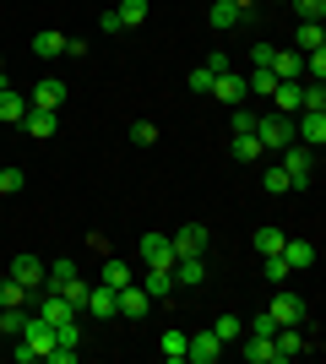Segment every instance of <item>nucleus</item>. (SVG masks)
I'll return each mask as SVG.
<instances>
[{
  "mask_svg": "<svg viewBox=\"0 0 326 364\" xmlns=\"http://www.w3.org/2000/svg\"><path fill=\"white\" fill-rule=\"evenodd\" d=\"M55 348H82V321L77 316L55 321Z\"/></svg>",
  "mask_w": 326,
  "mask_h": 364,
  "instance_id": "28",
  "label": "nucleus"
},
{
  "mask_svg": "<svg viewBox=\"0 0 326 364\" xmlns=\"http://www.w3.org/2000/svg\"><path fill=\"white\" fill-rule=\"evenodd\" d=\"M22 185H28V174H22L16 164H6V168H0V196H16Z\"/></svg>",
  "mask_w": 326,
  "mask_h": 364,
  "instance_id": "33",
  "label": "nucleus"
},
{
  "mask_svg": "<svg viewBox=\"0 0 326 364\" xmlns=\"http://www.w3.org/2000/svg\"><path fill=\"white\" fill-rule=\"evenodd\" d=\"M283 168H288V191H310V180H315V152L305 147V141H288V147H283Z\"/></svg>",
  "mask_w": 326,
  "mask_h": 364,
  "instance_id": "2",
  "label": "nucleus"
},
{
  "mask_svg": "<svg viewBox=\"0 0 326 364\" xmlns=\"http://www.w3.org/2000/svg\"><path fill=\"white\" fill-rule=\"evenodd\" d=\"M98 283H104V289H125V283H136V272H131V261H104Z\"/></svg>",
  "mask_w": 326,
  "mask_h": 364,
  "instance_id": "24",
  "label": "nucleus"
},
{
  "mask_svg": "<svg viewBox=\"0 0 326 364\" xmlns=\"http://www.w3.org/2000/svg\"><path fill=\"white\" fill-rule=\"evenodd\" d=\"M305 109H326V82H305Z\"/></svg>",
  "mask_w": 326,
  "mask_h": 364,
  "instance_id": "41",
  "label": "nucleus"
},
{
  "mask_svg": "<svg viewBox=\"0 0 326 364\" xmlns=\"http://www.w3.org/2000/svg\"><path fill=\"white\" fill-rule=\"evenodd\" d=\"M272 109L278 114H299L305 109V82H278L272 87Z\"/></svg>",
  "mask_w": 326,
  "mask_h": 364,
  "instance_id": "16",
  "label": "nucleus"
},
{
  "mask_svg": "<svg viewBox=\"0 0 326 364\" xmlns=\"http://www.w3.org/2000/svg\"><path fill=\"white\" fill-rule=\"evenodd\" d=\"M207 71L223 76V71H234V65H229V55H223V49H212V55H207Z\"/></svg>",
  "mask_w": 326,
  "mask_h": 364,
  "instance_id": "45",
  "label": "nucleus"
},
{
  "mask_svg": "<svg viewBox=\"0 0 326 364\" xmlns=\"http://www.w3.org/2000/svg\"><path fill=\"white\" fill-rule=\"evenodd\" d=\"M33 294L22 289V283H11V277H0V310H22Z\"/></svg>",
  "mask_w": 326,
  "mask_h": 364,
  "instance_id": "30",
  "label": "nucleus"
},
{
  "mask_svg": "<svg viewBox=\"0 0 326 364\" xmlns=\"http://www.w3.org/2000/svg\"><path fill=\"white\" fill-rule=\"evenodd\" d=\"M169 272H174V289L185 294V289H202V277H207V261H202V256H180V261L169 267Z\"/></svg>",
  "mask_w": 326,
  "mask_h": 364,
  "instance_id": "11",
  "label": "nucleus"
},
{
  "mask_svg": "<svg viewBox=\"0 0 326 364\" xmlns=\"http://www.w3.org/2000/svg\"><path fill=\"white\" fill-rule=\"evenodd\" d=\"M212 98H217V104H229V109H239V104L250 98L245 76H239V71H223V76H212Z\"/></svg>",
  "mask_w": 326,
  "mask_h": 364,
  "instance_id": "6",
  "label": "nucleus"
},
{
  "mask_svg": "<svg viewBox=\"0 0 326 364\" xmlns=\"http://www.w3.org/2000/svg\"><path fill=\"white\" fill-rule=\"evenodd\" d=\"M169 245H174V261H180V256H207V245H212V240H207L202 223H185V228H174V234H169Z\"/></svg>",
  "mask_w": 326,
  "mask_h": 364,
  "instance_id": "5",
  "label": "nucleus"
},
{
  "mask_svg": "<svg viewBox=\"0 0 326 364\" xmlns=\"http://www.w3.org/2000/svg\"><path fill=\"white\" fill-rule=\"evenodd\" d=\"M141 267H174L169 234H141Z\"/></svg>",
  "mask_w": 326,
  "mask_h": 364,
  "instance_id": "10",
  "label": "nucleus"
},
{
  "mask_svg": "<svg viewBox=\"0 0 326 364\" xmlns=\"http://www.w3.org/2000/svg\"><path fill=\"white\" fill-rule=\"evenodd\" d=\"M131 141H136V147H153V141H158V125L153 120H136V125H131Z\"/></svg>",
  "mask_w": 326,
  "mask_h": 364,
  "instance_id": "39",
  "label": "nucleus"
},
{
  "mask_svg": "<svg viewBox=\"0 0 326 364\" xmlns=\"http://www.w3.org/2000/svg\"><path fill=\"white\" fill-rule=\"evenodd\" d=\"M261 185H266V196H283V191H288V168H283V164H272V168L261 174Z\"/></svg>",
  "mask_w": 326,
  "mask_h": 364,
  "instance_id": "34",
  "label": "nucleus"
},
{
  "mask_svg": "<svg viewBox=\"0 0 326 364\" xmlns=\"http://www.w3.org/2000/svg\"><path fill=\"white\" fill-rule=\"evenodd\" d=\"M71 277H77V261H65V256H55L44 267V289H65V283H71Z\"/></svg>",
  "mask_w": 326,
  "mask_h": 364,
  "instance_id": "25",
  "label": "nucleus"
},
{
  "mask_svg": "<svg viewBox=\"0 0 326 364\" xmlns=\"http://www.w3.org/2000/svg\"><path fill=\"white\" fill-rule=\"evenodd\" d=\"M245 332H256V337H272V332H278V321H272V316H266V310H261V316H256V321H250V326H245Z\"/></svg>",
  "mask_w": 326,
  "mask_h": 364,
  "instance_id": "43",
  "label": "nucleus"
},
{
  "mask_svg": "<svg viewBox=\"0 0 326 364\" xmlns=\"http://www.w3.org/2000/svg\"><path fill=\"white\" fill-rule=\"evenodd\" d=\"M82 316H93V321H114V289L93 283V289H87V299H82Z\"/></svg>",
  "mask_w": 326,
  "mask_h": 364,
  "instance_id": "13",
  "label": "nucleus"
},
{
  "mask_svg": "<svg viewBox=\"0 0 326 364\" xmlns=\"http://www.w3.org/2000/svg\"><path fill=\"white\" fill-rule=\"evenodd\" d=\"M114 16H120L125 28H141V22H147V0H120V6H114Z\"/></svg>",
  "mask_w": 326,
  "mask_h": 364,
  "instance_id": "31",
  "label": "nucleus"
},
{
  "mask_svg": "<svg viewBox=\"0 0 326 364\" xmlns=\"http://www.w3.org/2000/svg\"><path fill=\"white\" fill-rule=\"evenodd\" d=\"M60 104H65V82H55V76L33 82V92H28V109H55V114H60Z\"/></svg>",
  "mask_w": 326,
  "mask_h": 364,
  "instance_id": "9",
  "label": "nucleus"
},
{
  "mask_svg": "<svg viewBox=\"0 0 326 364\" xmlns=\"http://www.w3.org/2000/svg\"><path fill=\"white\" fill-rule=\"evenodd\" d=\"M22 131H28V136H55V131H60V120H55V109H28V114H22Z\"/></svg>",
  "mask_w": 326,
  "mask_h": 364,
  "instance_id": "17",
  "label": "nucleus"
},
{
  "mask_svg": "<svg viewBox=\"0 0 326 364\" xmlns=\"http://www.w3.org/2000/svg\"><path fill=\"white\" fill-rule=\"evenodd\" d=\"M234 6H239V11H250V6H256V0H234Z\"/></svg>",
  "mask_w": 326,
  "mask_h": 364,
  "instance_id": "48",
  "label": "nucleus"
},
{
  "mask_svg": "<svg viewBox=\"0 0 326 364\" xmlns=\"http://www.w3.org/2000/svg\"><path fill=\"white\" fill-rule=\"evenodd\" d=\"M212 337L223 343V348H234V343L245 337V321H239V316H217V321H212Z\"/></svg>",
  "mask_w": 326,
  "mask_h": 364,
  "instance_id": "26",
  "label": "nucleus"
},
{
  "mask_svg": "<svg viewBox=\"0 0 326 364\" xmlns=\"http://www.w3.org/2000/svg\"><path fill=\"white\" fill-rule=\"evenodd\" d=\"M229 152L239 158V164H256V158H261V141H256V131H234V136H229Z\"/></svg>",
  "mask_w": 326,
  "mask_h": 364,
  "instance_id": "22",
  "label": "nucleus"
},
{
  "mask_svg": "<svg viewBox=\"0 0 326 364\" xmlns=\"http://www.w3.org/2000/svg\"><path fill=\"white\" fill-rule=\"evenodd\" d=\"M22 114H28V98L16 87H0V125H22Z\"/></svg>",
  "mask_w": 326,
  "mask_h": 364,
  "instance_id": "19",
  "label": "nucleus"
},
{
  "mask_svg": "<svg viewBox=\"0 0 326 364\" xmlns=\"http://www.w3.org/2000/svg\"><path fill=\"white\" fill-rule=\"evenodd\" d=\"M245 87L256 92V98H272V87H278V76H272V71H261V65H256V71L245 76Z\"/></svg>",
  "mask_w": 326,
  "mask_h": 364,
  "instance_id": "32",
  "label": "nucleus"
},
{
  "mask_svg": "<svg viewBox=\"0 0 326 364\" xmlns=\"http://www.w3.org/2000/svg\"><path fill=\"white\" fill-rule=\"evenodd\" d=\"M141 289L153 294V304H158V299H174V294H180V289H174V272H169V267H141Z\"/></svg>",
  "mask_w": 326,
  "mask_h": 364,
  "instance_id": "12",
  "label": "nucleus"
},
{
  "mask_svg": "<svg viewBox=\"0 0 326 364\" xmlns=\"http://www.w3.org/2000/svg\"><path fill=\"white\" fill-rule=\"evenodd\" d=\"M234 131H256V114H250L245 104H239V109H229V136H234Z\"/></svg>",
  "mask_w": 326,
  "mask_h": 364,
  "instance_id": "38",
  "label": "nucleus"
},
{
  "mask_svg": "<svg viewBox=\"0 0 326 364\" xmlns=\"http://www.w3.org/2000/svg\"><path fill=\"white\" fill-rule=\"evenodd\" d=\"M261 272H266V283L278 289V283H288V261L283 256H261Z\"/></svg>",
  "mask_w": 326,
  "mask_h": 364,
  "instance_id": "35",
  "label": "nucleus"
},
{
  "mask_svg": "<svg viewBox=\"0 0 326 364\" xmlns=\"http://www.w3.org/2000/svg\"><path fill=\"white\" fill-rule=\"evenodd\" d=\"M266 316L278 321V326H305V321H310V299L278 283V294H272V310H266Z\"/></svg>",
  "mask_w": 326,
  "mask_h": 364,
  "instance_id": "3",
  "label": "nucleus"
},
{
  "mask_svg": "<svg viewBox=\"0 0 326 364\" xmlns=\"http://www.w3.org/2000/svg\"><path fill=\"white\" fill-rule=\"evenodd\" d=\"M11 283H22L28 294L44 289V261L38 256H11Z\"/></svg>",
  "mask_w": 326,
  "mask_h": 364,
  "instance_id": "8",
  "label": "nucleus"
},
{
  "mask_svg": "<svg viewBox=\"0 0 326 364\" xmlns=\"http://www.w3.org/2000/svg\"><path fill=\"white\" fill-rule=\"evenodd\" d=\"M158 353H163L169 364H185V332H180V326H169V332L158 337Z\"/></svg>",
  "mask_w": 326,
  "mask_h": 364,
  "instance_id": "27",
  "label": "nucleus"
},
{
  "mask_svg": "<svg viewBox=\"0 0 326 364\" xmlns=\"http://www.w3.org/2000/svg\"><path fill=\"white\" fill-rule=\"evenodd\" d=\"M272 76L278 82H305V55L299 49H278L272 55Z\"/></svg>",
  "mask_w": 326,
  "mask_h": 364,
  "instance_id": "15",
  "label": "nucleus"
},
{
  "mask_svg": "<svg viewBox=\"0 0 326 364\" xmlns=\"http://www.w3.org/2000/svg\"><path fill=\"white\" fill-rule=\"evenodd\" d=\"M239 353H245L250 364H278V353H272V337H256V332L239 337Z\"/></svg>",
  "mask_w": 326,
  "mask_h": 364,
  "instance_id": "18",
  "label": "nucleus"
},
{
  "mask_svg": "<svg viewBox=\"0 0 326 364\" xmlns=\"http://www.w3.org/2000/svg\"><path fill=\"white\" fill-rule=\"evenodd\" d=\"M272 55H278L272 44H250V65H261V71H272Z\"/></svg>",
  "mask_w": 326,
  "mask_h": 364,
  "instance_id": "42",
  "label": "nucleus"
},
{
  "mask_svg": "<svg viewBox=\"0 0 326 364\" xmlns=\"http://www.w3.org/2000/svg\"><path fill=\"white\" fill-rule=\"evenodd\" d=\"M33 55H38V60H55V55H65V33H55V28L33 33Z\"/></svg>",
  "mask_w": 326,
  "mask_h": 364,
  "instance_id": "20",
  "label": "nucleus"
},
{
  "mask_svg": "<svg viewBox=\"0 0 326 364\" xmlns=\"http://www.w3.org/2000/svg\"><path fill=\"white\" fill-rule=\"evenodd\" d=\"M0 87H11V82H6V55H0Z\"/></svg>",
  "mask_w": 326,
  "mask_h": 364,
  "instance_id": "47",
  "label": "nucleus"
},
{
  "mask_svg": "<svg viewBox=\"0 0 326 364\" xmlns=\"http://www.w3.org/2000/svg\"><path fill=\"white\" fill-rule=\"evenodd\" d=\"M22 321H28V310H0V337H16Z\"/></svg>",
  "mask_w": 326,
  "mask_h": 364,
  "instance_id": "37",
  "label": "nucleus"
},
{
  "mask_svg": "<svg viewBox=\"0 0 326 364\" xmlns=\"http://www.w3.org/2000/svg\"><path fill=\"white\" fill-rule=\"evenodd\" d=\"M278 256L288 261V272H310V267H315V245L310 240H283Z\"/></svg>",
  "mask_w": 326,
  "mask_h": 364,
  "instance_id": "14",
  "label": "nucleus"
},
{
  "mask_svg": "<svg viewBox=\"0 0 326 364\" xmlns=\"http://www.w3.org/2000/svg\"><path fill=\"white\" fill-rule=\"evenodd\" d=\"M207 22H212L217 33H229V28H239V22H245V11H239L234 0H217L212 11H207Z\"/></svg>",
  "mask_w": 326,
  "mask_h": 364,
  "instance_id": "21",
  "label": "nucleus"
},
{
  "mask_svg": "<svg viewBox=\"0 0 326 364\" xmlns=\"http://www.w3.org/2000/svg\"><path fill=\"white\" fill-rule=\"evenodd\" d=\"M185 87H190V92H212V71H207V65H196V71L185 76Z\"/></svg>",
  "mask_w": 326,
  "mask_h": 364,
  "instance_id": "40",
  "label": "nucleus"
},
{
  "mask_svg": "<svg viewBox=\"0 0 326 364\" xmlns=\"http://www.w3.org/2000/svg\"><path fill=\"white\" fill-rule=\"evenodd\" d=\"M283 240H288V234H283L278 223H266V228H256V250H261V256H278V250H283Z\"/></svg>",
  "mask_w": 326,
  "mask_h": 364,
  "instance_id": "29",
  "label": "nucleus"
},
{
  "mask_svg": "<svg viewBox=\"0 0 326 364\" xmlns=\"http://www.w3.org/2000/svg\"><path fill=\"white\" fill-rule=\"evenodd\" d=\"M256 141H261V152H283L294 141V114H278V109L256 114Z\"/></svg>",
  "mask_w": 326,
  "mask_h": 364,
  "instance_id": "1",
  "label": "nucleus"
},
{
  "mask_svg": "<svg viewBox=\"0 0 326 364\" xmlns=\"http://www.w3.org/2000/svg\"><path fill=\"white\" fill-rule=\"evenodd\" d=\"M114 316H125V321H147V316H153V294L141 289V283H125V289H114Z\"/></svg>",
  "mask_w": 326,
  "mask_h": 364,
  "instance_id": "4",
  "label": "nucleus"
},
{
  "mask_svg": "<svg viewBox=\"0 0 326 364\" xmlns=\"http://www.w3.org/2000/svg\"><path fill=\"white\" fill-rule=\"evenodd\" d=\"M185 359H190V364H217V359H223V343L212 337V326H207V332H196V337H185Z\"/></svg>",
  "mask_w": 326,
  "mask_h": 364,
  "instance_id": "7",
  "label": "nucleus"
},
{
  "mask_svg": "<svg viewBox=\"0 0 326 364\" xmlns=\"http://www.w3.org/2000/svg\"><path fill=\"white\" fill-rule=\"evenodd\" d=\"M98 28H104V33H125V22L114 11H104V16H98Z\"/></svg>",
  "mask_w": 326,
  "mask_h": 364,
  "instance_id": "46",
  "label": "nucleus"
},
{
  "mask_svg": "<svg viewBox=\"0 0 326 364\" xmlns=\"http://www.w3.org/2000/svg\"><path fill=\"white\" fill-rule=\"evenodd\" d=\"M288 6L299 11V22H321L326 16V0H288Z\"/></svg>",
  "mask_w": 326,
  "mask_h": 364,
  "instance_id": "36",
  "label": "nucleus"
},
{
  "mask_svg": "<svg viewBox=\"0 0 326 364\" xmlns=\"http://www.w3.org/2000/svg\"><path fill=\"white\" fill-rule=\"evenodd\" d=\"M44 359H49V364H77V359H82V348H49Z\"/></svg>",
  "mask_w": 326,
  "mask_h": 364,
  "instance_id": "44",
  "label": "nucleus"
},
{
  "mask_svg": "<svg viewBox=\"0 0 326 364\" xmlns=\"http://www.w3.org/2000/svg\"><path fill=\"white\" fill-rule=\"evenodd\" d=\"M294 44H299V55H315V49H326V28L321 22H299Z\"/></svg>",
  "mask_w": 326,
  "mask_h": 364,
  "instance_id": "23",
  "label": "nucleus"
}]
</instances>
